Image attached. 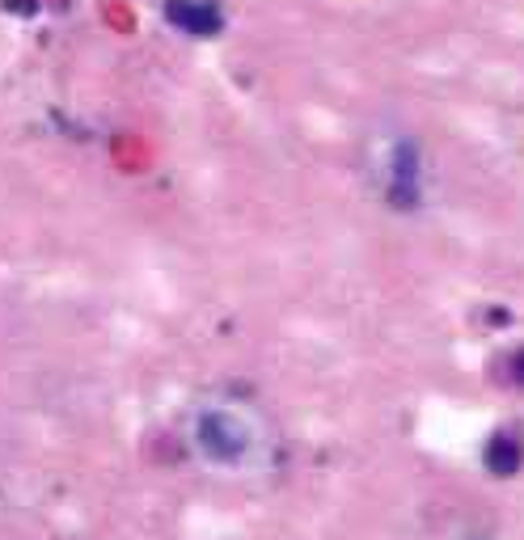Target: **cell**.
I'll return each instance as SVG.
<instances>
[{
    "mask_svg": "<svg viewBox=\"0 0 524 540\" xmlns=\"http://www.w3.org/2000/svg\"><path fill=\"white\" fill-rule=\"evenodd\" d=\"M199 439H203V452L216 456V460H237L241 452L250 448V439H246V427L233 418V414H203L199 422Z\"/></svg>",
    "mask_w": 524,
    "mask_h": 540,
    "instance_id": "cell-1",
    "label": "cell"
},
{
    "mask_svg": "<svg viewBox=\"0 0 524 540\" xmlns=\"http://www.w3.org/2000/svg\"><path fill=\"white\" fill-rule=\"evenodd\" d=\"M170 22L182 26L186 34H195V38H208L220 30V13L212 5H199V0H170Z\"/></svg>",
    "mask_w": 524,
    "mask_h": 540,
    "instance_id": "cell-2",
    "label": "cell"
},
{
    "mask_svg": "<svg viewBox=\"0 0 524 540\" xmlns=\"http://www.w3.org/2000/svg\"><path fill=\"white\" fill-rule=\"evenodd\" d=\"M486 460H491V469L499 477L516 473V465H520V439L516 435H495V443L486 448Z\"/></svg>",
    "mask_w": 524,
    "mask_h": 540,
    "instance_id": "cell-3",
    "label": "cell"
},
{
    "mask_svg": "<svg viewBox=\"0 0 524 540\" xmlns=\"http://www.w3.org/2000/svg\"><path fill=\"white\" fill-rule=\"evenodd\" d=\"M512 372H516V380H520V384H524V351H520V355H516V359H512Z\"/></svg>",
    "mask_w": 524,
    "mask_h": 540,
    "instance_id": "cell-4",
    "label": "cell"
}]
</instances>
